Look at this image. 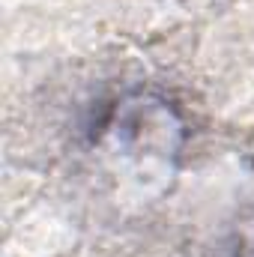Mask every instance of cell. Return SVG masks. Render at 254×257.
Wrapping results in <instances>:
<instances>
[{"instance_id":"1","label":"cell","mask_w":254,"mask_h":257,"mask_svg":"<svg viewBox=\"0 0 254 257\" xmlns=\"http://www.w3.org/2000/svg\"><path fill=\"white\" fill-rule=\"evenodd\" d=\"M186 147L180 111L156 93L120 99L93 132L102 174L132 200H156L171 189Z\"/></svg>"},{"instance_id":"2","label":"cell","mask_w":254,"mask_h":257,"mask_svg":"<svg viewBox=\"0 0 254 257\" xmlns=\"http://www.w3.org/2000/svg\"><path fill=\"white\" fill-rule=\"evenodd\" d=\"M236 257H254V212L245 218L242 230H239V248H236Z\"/></svg>"}]
</instances>
